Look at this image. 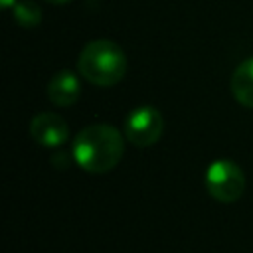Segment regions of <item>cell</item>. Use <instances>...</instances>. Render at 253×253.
I'll list each match as a JSON object with an SVG mask.
<instances>
[{
	"label": "cell",
	"instance_id": "52a82bcc",
	"mask_svg": "<svg viewBox=\"0 0 253 253\" xmlns=\"http://www.w3.org/2000/svg\"><path fill=\"white\" fill-rule=\"evenodd\" d=\"M229 89L233 99L247 107L253 109V57L243 59L231 73V81H229Z\"/></svg>",
	"mask_w": 253,
	"mask_h": 253
},
{
	"label": "cell",
	"instance_id": "30bf717a",
	"mask_svg": "<svg viewBox=\"0 0 253 253\" xmlns=\"http://www.w3.org/2000/svg\"><path fill=\"white\" fill-rule=\"evenodd\" d=\"M49 4H67V2H71V0H47Z\"/></svg>",
	"mask_w": 253,
	"mask_h": 253
},
{
	"label": "cell",
	"instance_id": "3957f363",
	"mask_svg": "<svg viewBox=\"0 0 253 253\" xmlns=\"http://www.w3.org/2000/svg\"><path fill=\"white\" fill-rule=\"evenodd\" d=\"M204 186L213 200L221 204H231L237 202L245 192V174L241 166L233 160L219 158L206 168Z\"/></svg>",
	"mask_w": 253,
	"mask_h": 253
},
{
	"label": "cell",
	"instance_id": "9c48e42d",
	"mask_svg": "<svg viewBox=\"0 0 253 253\" xmlns=\"http://www.w3.org/2000/svg\"><path fill=\"white\" fill-rule=\"evenodd\" d=\"M4 8H14L16 6V0H0Z\"/></svg>",
	"mask_w": 253,
	"mask_h": 253
},
{
	"label": "cell",
	"instance_id": "8992f818",
	"mask_svg": "<svg viewBox=\"0 0 253 253\" xmlns=\"http://www.w3.org/2000/svg\"><path fill=\"white\" fill-rule=\"evenodd\" d=\"M45 93H47V99L55 107H69L79 99L81 83L73 71L61 69L55 75H51V79L47 81Z\"/></svg>",
	"mask_w": 253,
	"mask_h": 253
},
{
	"label": "cell",
	"instance_id": "ba28073f",
	"mask_svg": "<svg viewBox=\"0 0 253 253\" xmlns=\"http://www.w3.org/2000/svg\"><path fill=\"white\" fill-rule=\"evenodd\" d=\"M14 20L22 28H34L42 22V10L32 0H20L14 6Z\"/></svg>",
	"mask_w": 253,
	"mask_h": 253
},
{
	"label": "cell",
	"instance_id": "277c9868",
	"mask_svg": "<svg viewBox=\"0 0 253 253\" xmlns=\"http://www.w3.org/2000/svg\"><path fill=\"white\" fill-rule=\"evenodd\" d=\"M162 128H164V119H162L160 111L156 107L142 105V107L132 109L125 117L123 132H125V138L132 146L146 148L160 140Z\"/></svg>",
	"mask_w": 253,
	"mask_h": 253
},
{
	"label": "cell",
	"instance_id": "6da1fadb",
	"mask_svg": "<svg viewBox=\"0 0 253 253\" xmlns=\"http://www.w3.org/2000/svg\"><path fill=\"white\" fill-rule=\"evenodd\" d=\"M125 136L107 123L87 125L71 144L73 160L89 174H107L123 158Z\"/></svg>",
	"mask_w": 253,
	"mask_h": 253
},
{
	"label": "cell",
	"instance_id": "5b68a950",
	"mask_svg": "<svg viewBox=\"0 0 253 253\" xmlns=\"http://www.w3.org/2000/svg\"><path fill=\"white\" fill-rule=\"evenodd\" d=\"M30 136L45 148H55L67 142L69 128L61 115L57 113H38L30 121Z\"/></svg>",
	"mask_w": 253,
	"mask_h": 253
},
{
	"label": "cell",
	"instance_id": "7a4b0ae2",
	"mask_svg": "<svg viewBox=\"0 0 253 253\" xmlns=\"http://www.w3.org/2000/svg\"><path fill=\"white\" fill-rule=\"evenodd\" d=\"M77 69L83 79L99 87L117 85L126 73V55L111 40L89 42L77 57Z\"/></svg>",
	"mask_w": 253,
	"mask_h": 253
}]
</instances>
